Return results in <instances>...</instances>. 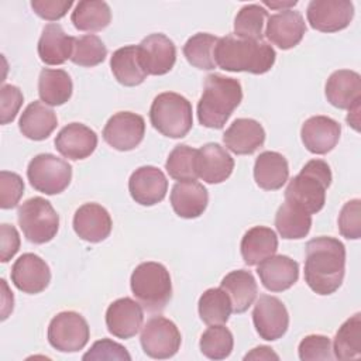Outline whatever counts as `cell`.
Listing matches in <instances>:
<instances>
[{
	"label": "cell",
	"mask_w": 361,
	"mask_h": 361,
	"mask_svg": "<svg viewBox=\"0 0 361 361\" xmlns=\"http://www.w3.org/2000/svg\"><path fill=\"white\" fill-rule=\"evenodd\" d=\"M345 247L334 237H314L305 248V282L317 295H331L343 283Z\"/></svg>",
	"instance_id": "6da1fadb"
},
{
	"label": "cell",
	"mask_w": 361,
	"mask_h": 361,
	"mask_svg": "<svg viewBox=\"0 0 361 361\" xmlns=\"http://www.w3.org/2000/svg\"><path fill=\"white\" fill-rule=\"evenodd\" d=\"M275 49L265 41L243 39L234 34L219 38L214 48L216 65L228 72L262 75L275 63Z\"/></svg>",
	"instance_id": "7a4b0ae2"
},
{
	"label": "cell",
	"mask_w": 361,
	"mask_h": 361,
	"mask_svg": "<svg viewBox=\"0 0 361 361\" xmlns=\"http://www.w3.org/2000/svg\"><path fill=\"white\" fill-rule=\"evenodd\" d=\"M241 100L243 89L237 79L210 73L197 103V120L207 128H223Z\"/></svg>",
	"instance_id": "3957f363"
},
{
	"label": "cell",
	"mask_w": 361,
	"mask_h": 361,
	"mask_svg": "<svg viewBox=\"0 0 361 361\" xmlns=\"http://www.w3.org/2000/svg\"><path fill=\"white\" fill-rule=\"evenodd\" d=\"M330 183L331 171L329 164L323 159H310L289 180L285 189V200L309 214H316L326 203V192Z\"/></svg>",
	"instance_id": "277c9868"
},
{
	"label": "cell",
	"mask_w": 361,
	"mask_h": 361,
	"mask_svg": "<svg viewBox=\"0 0 361 361\" xmlns=\"http://www.w3.org/2000/svg\"><path fill=\"white\" fill-rule=\"evenodd\" d=\"M131 292L147 312H162L172 298L169 271L159 262L148 261L135 267L130 279Z\"/></svg>",
	"instance_id": "5b68a950"
},
{
	"label": "cell",
	"mask_w": 361,
	"mask_h": 361,
	"mask_svg": "<svg viewBox=\"0 0 361 361\" xmlns=\"http://www.w3.org/2000/svg\"><path fill=\"white\" fill-rule=\"evenodd\" d=\"M152 127L169 138L185 137L193 126L190 102L173 92L159 93L149 109Z\"/></svg>",
	"instance_id": "8992f818"
},
{
	"label": "cell",
	"mask_w": 361,
	"mask_h": 361,
	"mask_svg": "<svg viewBox=\"0 0 361 361\" xmlns=\"http://www.w3.org/2000/svg\"><path fill=\"white\" fill-rule=\"evenodd\" d=\"M18 226L24 237L34 244L51 241L59 228V216L51 202L41 196L30 197L18 206Z\"/></svg>",
	"instance_id": "52a82bcc"
},
{
	"label": "cell",
	"mask_w": 361,
	"mask_h": 361,
	"mask_svg": "<svg viewBox=\"0 0 361 361\" xmlns=\"http://www.w3.org/2000/svg\"><path fill=\"white\" fill-rule=\"evenodd\" d=\"M27 178L35 190L45 195H58L69 186L72 166L68 161L52 154H38L28 164Z\"/></svg>",
	"instance_id": "ba28073f"
},
{
	"label": "cell",
	"mask_w": 361,
	"mask_h": 361,
	"mask_svg": "<svg viewBox=\"0 0 361 361\" xmlns=\"http://www.w3.org/2000/svg\"><path fill=\"white\" fill-rule=\"evenodd\" d=\"M140 343L148 357L165 360L178 353L182 337L179 329L172 320L164 316H152L141 330Z\"/></svg>",
	"instance_id": "9c48e42d"
},
{
	"label": "cell",
	"mask_w": 361,
	"mask_h": 361,
	"mask_svg": "<svg viewBox=\"0 0 361 361\" xmlns=\"http://www.w3.org/2000/svg\"><path fill=\"white\" fill-rule=\"evenodd\" d=\"M89 337V324L76 312H61L49 322L48 341L58 351L76 353L87 344Z\"/></svg>",
	"instance_id": "30bf717a"
},
{
	"label": "cell",
	"mask_w": 361,
	"mask_h": 361,
	"mask_svg": "<svg viewBox=\"0 0 361 361\" xmlns=\"http://www.w3.org/2000/svg\"><path fill=\"white\" fill-rule=\"evenodd\" d=\"M306 16L310 27L320 32H337L350 25L354 4L350 0H312Z\"/></svg>",
	"instance_id": "8fae6325"
},
{
	"label": "cell",
	"mask_w": 361,
	"mask_h": 361,
	"mask_svg": "<svg viewBox=\"0 0 361 361\" xmlns=\"http://www.w3.org/2000/svg\"><path fill=\"white\" fill-rule=\"evenodd\" d=\"M145 134L142 116L133 111H118L113 114L104 128L103 140L117 151H130L140 145Z\"/></svg>",
	"instance_id": "7c38bea8"
},
{
	"label": "cell",
	"mask_w": 361,
	"mask_h": 361,
	"mask_svg": "<svg viewBox=\"0 0 361 361\" xmlns=\"http://www.w3.org/2000/svg\"><path fill=\"white\" fill-rule=\"evenodd\" d=\"M252 322L261 338L274 341L286 333L289 327V313L278 298L261 295L252 310Z\"/></svg>",
	"instance_id": "4fadbf2b"
},
{
	"label": "cell",
	"mask_w": 361,
	"mask_h": 361,
	"mask_svg": "<svg viewBox=\"0 0 361 361\" xmlns=\"http://www.w3.org/2000/svg\"><path fill=\"white\" fill-rule=\"evenodd\" d=\"M140 61L147 75H165L176 62L175 44L164 34H149L138 44Z\"/></svg>",
	"instance_id": "5bb4252c"
},
{
	"label": "cell",
	"mask_w": 361,
	"mask_h": 361,
	"mask_svg": "<svg viewBox=\"0 0 361 361\" xmlns=\"http://www.w3.org/2000/svg\"><path fill=\"white\" fill-rule=\"evenodd\" d=\"M51 281L48 264L32 252L20 255L11 267V282L24 293H39L45 290Z\"/></svg>",
	"instance_id": "9a60e30c"
},
{
	"label": "cell",
	"mask_w": 361,
	"mask_h": 361,
	"mask_svg": "<svg viewBox=\"0 0 361 361\" xmlns=\"http://www.w3.org/2000/svg\"><path fill=\"white\" fill-rule=\"evenodd\" d=\"M128 190L135 203L154 206L164 200L168 190V179L157 166H140L128 179Z\"/></svg>",
	"instance_id": "2e32d148"
},
{
	"label": "cell",
	"mask_w": 361,
	"mask_h": 361,
	"mask_svg": "<svg viewBox=\"0 0 361 361\" xmlns=\"http://www.w3.org/2000/svg\"><path fill=\"white\" fill-rule=\"evenodd\" d=\"M306 32V24L302 14L296 10H281L268 17L264 35L268 41L281 49L296 47Z\"/></svg>",
	"instance_id": "e0dca14e"
},
{
	"label": "cell",
	"mask_w": 361,
	"mask_h": 361,
	"mask_svg": "<svg viewBox=\"0 0 361 361\" xmlns=\"http://www.w3.org/2000/svg\"><path fill=\"white\" fill-rule=\"evenodd\" d=\"M142 306L131 298H120L106 310V326L117 338H131L142 327Z\"/></svg>",
	"instance_id": "ac0fdd59"
},
{
	"label": "cell",
	"mask_w": 361,
	"mask_h": 361,
	"mask_svg": "<svg viewBox=\"0 0 361 361\" xmlns=\"http://www.w3.org/2000/svg\"><path fill=\"white\" fill-rule=\"evenodd\" d=\"M340 134L341 126L327 116L309 117L300 128L303 145L309 152L317 155L330 152L337 145Z\"/></svg>",
	"instance_id": "d6986e66"
},
{
	"label": "cell",
	"mask_w": 361,
	"mask_h": 361,
	"mask_svg": "<svg viewBox=\"0 0 361 361\" xmlns=\"http://www.w3.org/2000/svg\"><path fill=\"white\" fill-rule=\"evenodd\" d=\"M96 147L97 134L82 123H71L65 126L55 138L56 151L72 161L90 157Z\"/></svg>",
	"instance_id": "ffe728a7"
},
{
	"label": "cell",
	"mask_w": 361,
	"mask_h": 361,
	"mask_svg": "<svg viewBox=\"0 0 361 361\" xmlns=\"http://www.w3.org/2000/svg\"><path fill=\"white\" fill-rule=\"evenodd\" d=\"M234 169L233 157L217 142L202 145L196 154L197 176L206 183L224 182Z\"/></svg>",
	"instance_id": "44dd1931"
},
{
	"label": "cell",
	"mask_w": 361,
	"mask_h": 361,
	"mask_svg": "<svg viewBox=\"0 0 361 361\" xmlns=\"http://www.w3.org/2000/svg\"><path fill=\"white\" fill-rule=\"evenodd\" d=\"M113 221L109 212L99 203L82 204L73 216V230L85 241L100 243L111 233Z\"/></svg>",
	"instance_id": "7402d4cb"
},
{
	"label": "cell",
	"mask_w": 361,
	"mask_h": 361,
	"mask_svg": "<svg viewBox=\"0 0 361 361\" xmlns=\"http://www.w3.org/2000/svg\"><path fill=\"white\" fill-rule=\"evenodd\" d=\"M257 274L262 286L271 292H282L293 286L299 278V265L288 255H272L261 261Z\"/></svg>",
	"instance_id": "603a6c76"
},
{
	"label": "cell",
	"mask_w": 361,
	"mask_h": 361,
	"mask_svg": "<svg viewBox=\"0 0 361 361\" xmlns=\"http://www.w3.org/2000/svg\"><path fill=\"white\" fill-rule=\"evenodd\" d=\"M327 102L343 110H350L361 102V76L350 69L333 72L324 87Z\"/></svg>",
	"instance_id": "cb8c5ba5"
},
{
	"label": "cell",
	"mask_w": 361,
	"mask_h": 361,
	"mask_svg": "<svg viewBox=\"0 0 361 361\" xmlns=\"http://www.w3.org/2000/svg\"><path fill=\"white\" fill-rule=\"evenodd\" d=\"M227 149L237 155H250L265 142V130L254 118H235L223 134Z\"/></svg>",
	"instance_id": "d4e9b609"
},
{
	"label": "cell",
	"mask_w": 361,
	"mask_h": 361,
	"mask_svg": "<svg viewBox=\"0 0 361 361\" xmlns=\"http://www.w3.org/2000/svg\"><path fill=\"white\" fill-rule=\"evenodd\" d=\"M207 189L196 180L176 182L171 192V204L173 212L182 219H196L207 207Z\"/></svg>",
	"instance_id": "484cf974"
},
{
	"label": "cell",
	"mask_w": 361,
	"mask_h": 361,
	"mask_svg": "<svg viewBox=\"0 0 361 361\" xmlns=\"http://www.w3.org/2000/svg\"><path fill=\"white\" fill-rule=\"evenodd\" d=\"M38 56L47 65H62L71 59L73 49V37L68 35L63 28L51 23L47 24L42 30V34L38 39Z\"/></svg>",
	"instance_id": "4316f807"
},
{
	"label": "cell",
	"mask_w": 361,
	"mask_h": 361,
	"mask_svg": "<svg viewBox=\"0 0 361 361\" xmlns=\"http://www.w3.org/2000/svg\"><path fill=\"white\" fill-rule=\"evenodd\" d=\"M289 178V165L286 158L276 151L261 152L254 164L255 183L265 190L281 189Z\"/></svg>",
	"instance_id": "83f0119b"
},
{
	"label": "cell",
	"mask_w": 361,
	"mask_h": 361,
	"mask_svg": "<svg viewBox=\"0 0 361 361\" xmlns=\"http://www.w3.org/2000/svg\"><path fill=\"white\" fill-rule=\"evenodd\" d=\"M56 126L58 118L55 111L38 100L30 103L24 109L18 121V128L23 135L34 141L48 138Z\"/></svg>",
	"instance_id": "f1b7e54d"
},
{
	"label": "cell",
	"mask_w": 361,
	"mask_h": 361,
	"mask_svg": "<svg viewBox=\"0 0 361 361\" xmlns=\"http://www.w3.org/2000/svg\"><path fill=\"white\" fill-rule=\"evenodd\" d=\"M241 255L247 265L254 267L272 257L278 250L276 233L265 226H255L241 238Z\"/></svg>",
	"instance_id": "f546056e"
},
{
	"label": "cell",
	"mask_w": 361,
	"mask_h": 361,
	"mask_svg": "<svg viewBox=\"0 0 361 361\" xmlns=\"http://www.w3.org/2000/svg\"><path fill=\"white\" fill-rule=\"evenodd\" d=\"M220 288L228 295L234 313H244L245 310H248L258 293V286L254 275L245 269L228 272L221 279Z\"/></svg>",
	"instance_id": "4dcf8cb0"
},
{
	"label": "cell",
	"mask_w": 361,
	"mask_h": 361,
	"mask_svg": "<svg viewBox=\"0 0 361 361\" xmlns=\"http://www.w3.org/2000/svg\"><path fill=\"white\" fill-rule=\"evenodd\" d=\"M110 68L116 80L124 86L141 85L147 78L140 61L138 45H126L114 51L110 58Z\"/></svg>",
	"instance_id": "1f68e13d"
},
{
	"label": "cell",
	"mask_w": 361,
	"mask_h": 361,
	"mask_svg": "<svg viewBox=\"0 0 361 361\" xmlns=\"http://www.w3.org/2000/svg\"><path fill=\"white\" fill-rule=\"evenodd\" d=\"M73 85L69 73L63 69L44 68L38 78L39 99L48 106H61L72 96Z\"/></svg>",
	"instance_id": "d6a6232c"
},
{
	"label": "cell",
	"mask_w": 361,
	"mask_h": 361,
	"mask_svg": "<svg viewBox=\"0 0 361 361\" xmlns=\"http://www.w3.org/2000/svg\"><path fill=\"white\" fill-rule=\"evenodd\" d=\"M275 227L285 240H299L309 234L312 214L290 202H283L275 214Z\"/></svg>",
	"instance_id": "836d02e7"
},
{
	"label": "cell",
	"mask_w": 361,
	"mask_h": 361,
	"mask_svg": "<svg viewBox=\"0 0 361 361\" xmlns=\"http://www.w3.org/2000/svg\"><path fill=\"white\" fill-rule=\"evenodd\" d=\"M71 21L79 31L96 32L106 28L111 21V11L106 1L83 0L75 6Z\"/></svg>",
	"instance_id": "e575fe53"
},
{
	"label": "cell",
	"mask_w": 361,
	"mask_h": 361,
	"mask_svg": "<svg viewBox=\"0 0 361 361\" xmlns=\"http://www.w3.org/2000/svg\"><path fill=\"white\" fill-rule=\"evenodd\" d=\"M199 316L207 326L224 324L230 319L233 305L221 288H210L202 293L197 303Z\"/></svg>",
	"instance_id": "d590c367"
},
{
	"label": "cell",
	"mask_w": 361,
	"mask_h": 361,
	"mask_svg": "<svg viewBox=\"0 0 361 361\" xmlns=\"http://www.w3.org/2000/svg\"><path fill=\"white\" fill-rule=\"evenodd\" d=\"M333 354L338 360L361 355V314L355 313L337 330L333 341Z\"/></svg>",
	"instance_id": "8d00e7d4"
},
{
	"label": "cell",
	"mask_w": 361,
	"mask_h": 361,
	"mask_svg": "<svg viewBox=\"0 0 361 361\" xmlns=\"http://www.w3.org/2000/svg\"><path fill=\"white\" fill-rule=\"evenodd\" d=\"M217 41V37L207 32H197L192 35L183 45V55L186 61L197 69H214L217 66L214 61V48Z\"/></svg>",
	"instance_id": "74e56055"
},
{
	"label": "cell",
	"mask_w": 361,
	"mask_h": 361,
	"mask_svg": "<svg viewBox=\"0 0 361 361\" xmlns=\"http://www.w3.org/2000/svg\"><path fill=\"white\" fill-rule=\"evenodd\" d=\"M268 11L259 4H245L234 18V35L243 39L262 41Z\"/></svg>",
	"instance_id": "f35d334b"
},
{
	"label": "cell",
	"mask_w": 361,
	"mask_h": 361,
	"mask_svg": "<svg viewBox=\"0 0 361 361\" xmlns=\"http://www.w3.org/2000/svg\"><path fill=\"white\" fill-rule=\"evenodd\" d=\"M196 154L197 149L186 145L179 144L176 145L168 155L165 162V169L172 179L176 180H196L197 171H196Z\"/></svg>",
	"instance_id": "ab89813d"
},
{
	"label": "cell",
	"mask_w": 361,
	"mask_h": 361,
	"mask_svg": "<svg viewBox=\"0 0 361 361\" xmlns=\"http://www.w3.org/2000/svg\"><path fill=\"white\" fill-rule=\"evenodd\" d=\"M200 351L210 360L227 358L234 347V338L231 331L223 324L210 326L200 337Z\"/></svg>",
	"instance_id": "60d3db41"
},
{
	"label": "cell",
	"mask_w": 361,
	"mask_h": 361,
	"mask_svg": "<svg viewBox=\"0 0 361 361\" xmlns=\"http://www.w3.org/2000/svg\"><path fill=\"white\" fill-rule=\"evenodd\" d=\"M107 56V48L94 34L73 37V49L71 61L75 65L92 68L102 63Z\"/></svg>",
	"instance_id": "b9f144b4"
},
{
	"label": "cell",
	"mask_w": 361,
	"mask_h": 361,
	"mask_svg": "<svg viewBox=\"0 0 361 361\" xmlns=\"http://www.w3.org/2000/svg\"><path fill=\"white\" fill-rule=\"evenodd\" d=\"M299 358L302 361H317V360H331L334 357L331 341L329 337L322 334L306 336L298 347Z\"/></svg>",
	"instance_id": "7bdbcfd3"
},
{
	"label": "cell",
	"mask_w": 361,
	"mask_h": 361,
	"mask_svg": "<svg viewBox=\"0 0 361 361\" xmlns=\"http://www.w3.org/2000/svg\"><path fill=\"white\" fill-rule=\"evenodd\" d=\"M340 234L348 240L361 237V200L353 199L344 203L338 214Z\"/></svg>",
	"instance_id": "ee69618b"
},
{
	"label": "cell",
	"mask_w": 361,
	"mask_h": 361,
	"mask_svg": "<svg viewBox=\"0 0 361 361\" xmlns=\"http://www.w3.org/2000/svg\"><path fill=\"white\" fill-rule=\"evenodd\" d=\"M24 193V182L20 175L10 171L0 172V207L13 209Z\"/></svg>",
	"instance_id": "f6af8a7d"
},
{
	"label": "cell",
	"mask_w": 361,
	"mask_h": 361,
	"mask_svg": "<svg viewBox=\"0 0 361 361\" xmlns=\"http://www.w3.org/2000/svg\"><path fill=\"white\" fill-rule=\"evenodd\" d=\"M24 102V96L21 90L14 85H3L0 90V121L1 124L11 123L21 104Z\"/></svg>",
	"instance_id": "bcb514c9"
},
{
	"label": "cell",
	"mask_w": 361,
	"mask_h": 361,
	"mask_svg": "<svg viewBox=\"0 0 361 361\" xmlns=\"http://www.w3.org/2000/svg\"><path fill=\"white\" fill-rule=\"evenodd\" d=\"M83 360H118L130 361L131 355L128 351L118 343L110 338H102L90 347V350L82 357Z\"/></svg>",
	"instance_id": "7dc6e473"
},
{
	"label": "cell",
	"mask_w": 361,
	"mask_h": 361,
	"mask_svg": "<svg viewBox=\"0 0 361 361\" xmlns=\"http://www.w3.org/2000/svg\"><path fill=\"white\" fill-rule=\"evenodd\" d=\"M73 6L72 0H32L31 7L34 13L48 21L62 18Z\"/></svg>",
	"instance_id": "c3c4849f"
},
{
	"label": "cell",
	"mask_w": 361,
	"mask_h": 361,
	"mask_svg": "<svg viewBox=\"0 0 361 361\" xmlns=\"http://www.w3.org/2000/svg\"><path fill=\"white\" fill-rule=\"evenodd\" d=\"M20 234L11 224L3 223L0 226V261L8 262L20 250Z\"/></svg>",
	"instance_id": "681fc988"
},
{
	"label": "cell",
	"mask_w": 361,
	"mask_h": 361,
	"mask_svg": "<svg viewBox=\"0 0 361 361\" xmlns=\"http://www.w3.org/2000/svg\"><path fill=\"white\" fill-rule=\"evenodd\" d=\"M244 360H279V355L272 351L271 347L259 345L252 348L248 354L244 355Z\"/></svg>",
	"instance_id": "f907efd6"
},
{
	"label": "cell",
	"mask_w": 361,
	"mask_h": 361,
	"mask_svg": "<svg viewBox=\"0 0 361 361\" xmlns=\"http://www.w3.org/2000/svg\"><path fill=\"white\" fill-rule=\"evenodd\" d=\"M1 282V286H3V306H1V320H6L8 313L13 312V302H14V298H13V293L8 292V288H7V283L4 279L0 281Z\"/></svg>",
	"instance_id": "816d5d0a"
},
{
	"label": "cell",
	"mask_w": 361,
	"mask_h": 361,
	"mask_svg": "<svg viewBox=\"0 0 361 361\" xmlns=\"http://www.w3.org/2000/svg\"><path fill=\"white\" fill-rule=\"evenodd\" d=\"M347 123L348 126H351L354 130H360L358 124H360V104L354 106L353 109L348 110V114H347Z\"/></svg>",
	"instance_id": "f5cc1de1"
},
{
	"label": "cell",
	"mask_w": 361,
	"mask_h": 361,
	"mask_svg": "<svg viewBox=\"0 0 361 361\" xmlns=\"http://www.w3.org/2000/svg\"><path fill=\"white\" fill-rule=\"evenodd\" d=\"M296 0H289V1H264L265 6L271 8H282V10H289V7L296 6Z\"/></svg>",
	"instance_id": "db71d44e"
}]
</instances>
